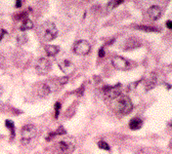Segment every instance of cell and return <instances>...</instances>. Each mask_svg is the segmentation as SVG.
Here are the masks:
<instances>
[{
  "label": "cell",
  "mask_w": 172,
  "mask_h": 154,
  "mask_svg": "<svg viewBox=\"0 0 172 154\" xmlns=\"http://www.w3.org/2000/svg\"><path fill=\"white\" fill-rule=\"evenodd\" d=\"M112 107L117 113L122 114V115H126L130 113L133 109V104L128 96L120 95L118 98L114 99L112 101Z\"/></svg>",
  "instance_id": "6da1fadb"
},
{
  "label": "cell",
  "mask_w": 172,
  "mask_h": 154,
  "mask_svg": "<svg viewBox=\"0 0 172 154\" xmlns=\"http://www.w3.org/2000/svg\"><path fill=\"white\" fill-rule=\"evenodd\" d=\"M77 145V141L72 136L62 138L56 143V150L57 154H71L75 150Z\"/></svg>",
  "instance_id": "7a4b0ae2"
},
{
  "label": "cell",
  "mask_w": 172,
  "mask_h": 154,
  "mask_svg": "<svg viewBox=\"0 0 172 154\" xmlns=\"http://www.w3.org/2000/svg\"><path fill=\"white\" fill-rule=\"evenodd\" d=\"M39 33H40L41 38L44 41L48 42V41L53 40L56 37L59 31H57V28L54 25V23L47 21V22H44L43 24H41L40 28H39Z\"/></svg>",
  "instance_id": "3957f363"
},
{
  "label": "cell",
  "mask_w": 172,
  "mask_h": 154,
  "mask_svg": "<svg viewBox=\"0 0 172 154\" xmlns=\"http://www.w3.org/2000/svg\"><path fill=\"white\" fill-rule=\"evenodd\" d=\"M37 135V129L34 124H26L22 127L21 130V141L24 145H27L30 143L31 140H33Z\"/></svg>",
  "instance_id": "277c9868"
},
{
  "label": "cell",
  "mask_w": 172,
  "mask_h": 154,
  "mask_svg": "<svg viewBox=\"0 0 172 154\" xmlns=\"http://www.w3.org/2000/svg\"><path fill=\"white\" fill-rule=\"evenodd\" d=\"M51 69V62L46 58H40L35 64V70L39 75L47 74Z\"/></svg>",
  "instance_id": "5b68a950"
},
{
  "label": "cell",
  "mask_w": 172,
  "mask_h": 154,
  "mask_svg": "<svg viewBox=\"0 0 172 154\" xmlns=\"http://www.w3.org/2000/svg\"><path fill=\"white\" fill-rule=\"evenodd\" d=\"M90 43L86 40H79L74 44L73 51L78 56H85L90 51Z\"/></svg>",
  "instance_id": "8992f818"
},
{
  "label": "cell",
  "mask_w": 172,
  "mask_h": 154,
  "mask_svg": "<svg viewBox=\"0 0 172 154\" xmlns=\"http://www.w3.org/2000/svg\"><path fill=\"white\" fill-rule=\"evenodd\" d=\"M120 87L121 85H115V87H105L103 88V93L104 96H105L106 99L108 100H112L118 98V97L121 95V90H120Z\"/></svg>",
  "instance_id": "52a82bcc"
},
{
  "label": "cell",
  "mask_w": 172,
  "mask_h": 154,
  "mask_svg": "<svg viewBox=\"0 0 172 154\" xmlns=\"http://www.w3.org/2000/svg\"><path fill=\"white\" fill-rule=\"evenodd\" d=\"M112 65L118 70H128L131 67L128 60L120 56H115L112 58Z\"/></svg>",
  "instance_id": "ba28073f"
},
{
  "label": "cell",
  "mask_w": 172,
  "mask_h": 154,
  "mask_svg": "<svg viewBox=\"0 0 172 154\" xmlns=\"http://www.w3.org/2000/svg\"><path fill=\"white\" fill-rule=\"evenodd\" d=\"M51 92H53V87L46 82H40L36 85V93L41 98L48 96Z\"/></svg>",
  "instance_id": "9c48e42d"
},
{
  "label": "cell",
  "mask_w": 172,
  "mask_h": 154,
  "mask_svg": "<svg viewBox=\"0 0 172 154\" xmlns=\"http://www.w3.org/2000/svg\"><path fill=\"white\" fill-rule=\"evenodd\" d=\"M142 44V41L137 37H129L128 39L125 40L123 44V49L124 51H132V49L140 48Z\"/></svg>",
  "instance_id": "30bf717a"
},
{
  "label": "cell",
  "mask_w": 172,
  "mask_h": 154,
  "mask_svg": "<svg viewBox=\"0 0 172 154\" xmlns=\"http://www.w3.org/2000/svg\"><path fill=\"white\" fill-rule=\"evenodd\" d=\"M59 69H61L62 71L67 75L71 74V73L74 72V70H75L74 64H73L71 61L66 60V59L61 60V61L59 62Z\"/></svg>",
  "instance_id": "8fae6325"
},
{
  "label": "cell",
  "mask_w": 172,
  "mask_h": 154,
  "mask_svg": "<svg viewBox=\"0 0 172 154\" xmlns=\"http://www.w3.org/2000/svg\"><path fill=\"white\" fill-rule=\"evenodd\" d=\"M148 15L151 20L157 21L161 18L162 15V8L158 5H153L148 9Z\"/></svg>",
  "instance_id": "7c38bea8"
},
{
  "label": "cell",
  "mask_w": 172,
  "mask_h": 154,
  "mask_svg": "<svg viewBox=\"0 0 172 154\" xmlns=\"http://www.w3.org/2000/svg\"><path fill=\"white\" fill-rule=\"evenodd\" d=\"M157 81H158V75L156 72H152L148 74V79L145 81V90H153L154 87L157 85Z\"/></svg>",
  "instance_id": "4fadbf2b"
},
{
  "label": "cell",
  "mask_w": 172,
  "mask_h": 154,
  "mask_svg": "<svg viewBox=\"0 0 172 154\" xmlns=\"http://www.w3.org/2000/svg\"><path fill=\"white\" fill-rule=\"evenodd\" d=\"M142 120L140 118L135 117V118H132L131 120L129 121V127L130 129L132 130H137L142 129Z\"/></svg>",
  "instance_id": "5bb4252c"
},
{
  "label": "cell",
  "mask_w": 172,
  "mask_h": 154,
  "mask_svg": "<svg viewBox=\"0 0 172 154\" xmlns=\"http://www.w3.org/2000/svg\"><path fill=\"white\" fill-rule=\"evenodd\" d=\"M45 51L47 54V56L49 57H54L56 54H59V46L57 45H46L45 48Z\"/></svg>",
  "instance_id": "9a60e30c"
},
{
  "label": "cell",
  "mask_w": 172,
  "mask_h": 154,
  "mask_svg": "<svg viewBox=\"0 0 172 154\" xmlns=\"http://www.w3.org/2000/svg\"><path fill=\"white\" fill-rule=\"evenodd\" d=\"M66 134V129H64V126H59L56 129V130H54V132H51L49 133V135L46 137V140L47 141H50V139H53V138H54L56 136H61V135H65Z\"/></svg>",
  "instance_id": "2e32d148"
},
{
  "label": "cell",
  "mask_w": 172,
  "mask_h": 154,
  "mask_svg": "<svg viewBox=\"0 0 172 154\" xmlns=\"http://www.w3.org/2000/svg\"><path fill=\"white\" fill-rule=\"evenodd\" d=\"M33 27H34V24H33L32 21H31L30 19H25L24 22L22 23V26L20 27V30L21 31H27V30L32 29Z\"/></svg>",
  "instance_id": "e0dca14e"
},
{
  "label": "cell",
  "mask_w": 172,
  "mask_h": 154,
  "mask_svg": "<svg viewBox=\"0 0 172 154\" xmlns=\"http://www.w3.org/2000/svg\"><path fill=\"white\" fill-rule=\"evenodd\" d=\"M135 28L142 31H145V32H159V31H160V29H158V28L153 27V26H147V25H139V26H136Z\"/></svg>",
  "instance_id": "ac0fdd59"
},
{
  "label": "cell",
  "mask_w": 172,
  "mask_h": 154,
  "mask_svg": "<svg viewBox=\"0 0 172 154\" xmlns=\"http://www.w3.org/2000/svg\"><path fill=\"white\" fill-rule=\"evenodd\" d=\"M122 0H118V1H116V0H114V1H110L108 4H107V11H111V10H113L115 7H117L119 4L122 3Z\"/></svg>",
  "instance_id": "d6986e66"
},
{
  "label": "cell",
  "mask_w": 172,
  "mask_h": 154,
  "mask_svg": "<svg viewBox=\"0 0 172 154\" xmlns=\"http://www.w3.org/2000/svg\"><path fill=\"white\" fill-rule=\"evenodd\" d=\"M5 126L7 127L10 133H11V138H14V121L9 120V119H7V120H5Z\"/></svg>",
  "instance_id": "ffe728a7"
},
{
  "label": "cell",
  "mask_w": 172,
  "mask_h": 154,
  "mask_svg": "<svg viewBox=\"0 0 172 154\" xmlns=\"http://www.w3.org/2000/svg\"><path fill=\"white\" fill-rule=\"evenodd\" d=\"M97 146H98V148L101 149V150L110 151V149H111L110 145H109L107 142H105V141H100V142L97 143Z\"/></svg>",
  "instance_id": "44dd1931"
},
{
  "label": "cell",
  "mask_w": 172,
  "mask_h": 154,
  "mask_svg": "<svg viewBox=\"0 0 172 154\" xmlns=\"http://www.w3.org/2000/svg\"><path fill=\"white\" fill-rule=\"evenodd\" d=\"M17 40L19 44H25L28 41V36L26 35V34H20V35L18 36Z\"/></svg>",
  "instance_id": "7402d4cb"
},
{
  "label": "cell",
  "mask_w": 172,
  "mask_h": 154,
  "mask_svg": "<svg viewBox=\"0 0 172 154\" xmlns=\"http://www.w3.org/2000/svg\"><path fill=\"white\" fill-rule=\"evenodd\" d=\"M68 81H69V77H68V76H64V77H61V78H57L56 83L57 84V87H62V85L66 84Z\"/></svg>",
  "instance_id": "603a6c76"
},
{
  "label": "cell",
  "mask_w": 172,
  "mask_h": 154,
  "mask_svg": "<svg viewBox=\"0 0 172 154\" xmlns=\"http://www.w3.org/2000/svg\"><path fill=\"white\" fill-rule=\"evenodd\" d=\"M61 107H62V104L59 102H56L54 104V117L57 118L59 116V112H61Z\"/></svg>",
  "instance_id": "cb8c5ba5"
},
{
  "label": "cell",
  "mask_w": 172,
  "mask_h": 154,
  "mask_svg": "<svg viewBox=\"0 0 172 154\" xmlns=\"http://www.w3.org/2000/svg\"><path fill=\"white\" fill-rule=\"evenodd\" d=\"M98 57H100V58H104V57H105V51H104V48H100V51H98Z\"/></svg>",
  "instance_id": "d4e9b609"
},
{
  "label": "cell",
  "mask_w": 172,
  "mask_h": 154,
  "mask_svg": "<svg viewBox=\"0 0 172 154\" xmlns=\"http://www.w3.org/2000/svg\"><path fill=\"white\" fill-rule=\"evenodd\" d=\"M166 26H167L168 29H172V21H167L166 22Z\"/></svg>",
  "instance_id": "484cf974"
},
{
  "label": "cell",
  "mask_w": 172,
  "mask_h": 154,
  "mask_svg": "<svg viewBox=\"0 0 172 154\" xmlns=\"http://www.w3.org/2000/svg\"><path fill=\"white\" fill-rule=\"evenodd\" d=\"M15 6H17V7H21V6H22V1H17V3H15Z\"/></svg>",
  "instance_id": "4316f807"
},
{
  "label": "cell",
  "mask_w": 172,
  "mask_h": 154,
  "mask_svg": "<svg viewBox=\"0 0 172 154\" xmlns=\"http://www.w3.org/2000/svg\"><path fill=\"white\" fill-rule=\"evenodd\" d=\"M2 93H3V87H2L1 85H0V96L2 95Z\"/></svg>",
  "instance_id": "83f0119b"
},
{
  "label": "cell",
  "mask_w": 172,
  "mask_h": 154,
  "mask_svg": "<svg viewBox=\"0 0 172 154\" xmlns=\"http://www.w3.org/2000/svg\"><path fill=\"white\" fill-rule=\"evenodd\" d=\"M169 126H171V127H172V120H171L170 122H169Z\"/></svg>",
  "instance_id": "f1b7e54d"
}]
</instances>
